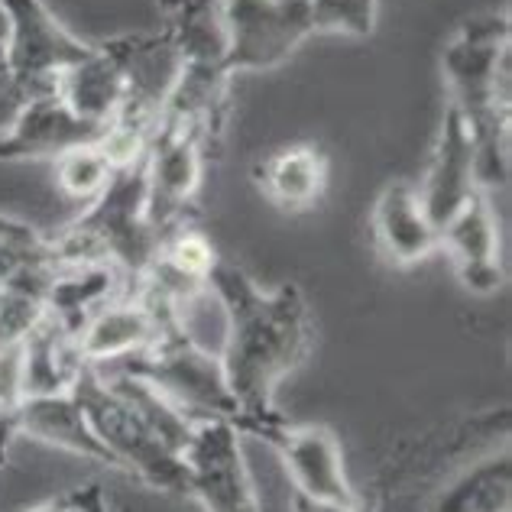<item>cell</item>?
Returning <instances> with one entry per match:
<instances>
[{
  "instance_id": "cell-1",
  "label": "cell",
  "mask_w": 512,
  "mask_h": 512,
  "mask_svg": "<svg viewBox=\"0 0 512 512\" xmlns=\"http://www.w3.org/2000/svg\"><path fill=\"white\" fill-rule=\"evenodd\" d=\"M208 295L224 312L221 367L240 409V435L260 438L276 419V386L305 360L315 338L312 312L295 282L260 289L237 263H214Z\"/></svg>"
},
{
  "instance_id": "cell-2",
  "label": "cell",
  "mask_w": 512,
  "mask_h": 512,
  "mask_svg": "<svg viewBox=\"0 0 512 512\" xmlns=\"http://www.w3.org/2000/svg\"><path fill=\"white\" fill-rule=\"evenodd\" d=\"M373 512H512L509 412L464 419L386 464Z\"/></svg>"
},
{
  "instance_id": "cell-3",
  "label": "cell",
  "mask_w": 512,
  "mask_h": 512,
  "mask_svg": "<svg viewBox=\"0 0 512 512\" xmlns=\"http://www.w3.org/2000/svg\"><path fill=\"white\" fill-rule=\"evenodd\" d=\"M56 263H114L137 286L140 276L156 260L163 237L150 221L146 208V166L143 159L114 172L107 188L85 205L78 218L49 237Z\"/></svg>"
},
{
  "instance_id": "cell-4",
  "label": "cell",
  "mask_w": 512,
  "mask_h": 512,
  "mask_svg": "<svg viewBox=\"0 0 512 512\" xmlns=\"http://www.w3.org/2000/svg\"><path fill=\"white\" fill-rule=\"evenodd\" d=\"M94 370H117L156 386L192 422L224 419L240 425V409L227 386L221 357L201 347L185 325H172L153 347ZM240 431V428H237Z\"/></svg>"
},
{
  "instance_id": "cell-5",
  "label": "cell",
  "mask_w": 512,
  "mask_h": 512,
  "mask_svg": "<svg viewBox=\"0 0 512 512\" xmlns=\"http://www.w3.org/2000/svg\"><path fill=\"white\" fill-rule=\"evenodd\" d=\"M509 46L512 26L506 10L467 17L441 52L448 104L470 124L509 120Z\"/></svg>"
},
{
  "instance_id": "cell-6",
  "label": "cell",
  "mask_w": 512,
  "mask_h": 512,
  "mask_svg": "<svg viewBox=\"0 0 512 512\" xmlns=\"http://www.w3.org/2000/svg\"><path fill=\"white\" fill-rule=\"evenodd\" d=\"M75 399L82 406L91 431L111 454L114 467L127 470L140 483L159 493L185 496V464L182 454L169 444L107 386L94 367H85L75 383Z\"/></svg>"
},
{
  "instance_id": "cell-7",
  "label": "cell",
  "mask_w": 512,
  "mask_h": 512,
  "mask_svg": "<svg viewBox=\"0 0 512 512\" xmlns=\"http://www.w3.org/2000/svg\"><path fill=\"white\" fill-rule=\"evenodd\" d=\"M211 133L192 117L163 111L153 130V140L143 153L146 166V208L150 221L166 237L172 227L185 224V214L205 179L211 156Z\"/></svg>"
},
{
  "instance_id": "cell-8",
  "label": "cell",
  "mask_w": 512,
  "mask_h": 512,
  "mask_svg": "<svg viewBox=\"0 0 512 512\" xmlns=\"http://www.w3.org/2000/svg\"><path fill=\"white\" fill-rule=\"evenodd\" d=\"M224 69H279L305 39L315 36L308 0H221Z\"/></svg>"
},
{
  "instance_id": "cell-9",
  "label": "cell",
  "mask_w": 512,
  "mask_h": 512,
  "mask_svg": "<svg viewBox=\"0 0 512 512\" xmlns=\"http://www.w3.org/2000/svg\"><path fill=\"white\" fill-rule=\"evenodd\" d=\"M240 438L234 422L208 419L195 422L182 448L185 496L198 500L205 512H263Z\"/></svg>"
},
{
  "instance_id": "cell-10",
  "label": "cell",
  "mask_w": 512,
  "mask_h": 512,
  "mask_svg": "<svg viewBox=\"0 0 512 512\" xmlns=\"http://www.w3.org/2000/svg\"><path fill=\"white\" fill-rule=\"evenodd\" d=\"M7 13L4 56L13 75L39 94L56 91V78L82 62L94 43L78 39L43 0H0Z\"/></svg>"
},
{
  "instance_id": "cell-11",
  "label": "cell",
  "mask_w": 512,
  "mask_h": 512,
  "mask_svg": "<svg viewBox=\"0 0 512 512\" xmlns=\"http://www.w3.org/2000/svg\"><path fill=\"white\" fill-rule=\"evenodd\" d=\"M260 438L279 454L299 496L328 503H360L347 474L341 438L328 425H292L276 415L260 431Z\"/></svg>"
},
{
  "instance_id": "cell-12",
  "label": "cell",
  "mask_w": 512,
  "mask_h": 512,
  "mask_svg": "<svg viewBox=\"0 0 512 512\" xmlns=\"http://www.w3.org/2000/svg\"><path fill=\"white\" fill-rule=\"evenodd\" d=\"M172 325H185V321L140 289H130L117 295L114 302H107L88 321L78 334V344H82L88 367H107V363H117L153 347Z\"/></svg>"
},
{
  "instance_id": "cell-13",
  "label": "cell",
  "mask_w": 512,
  "mask_h": 512,
  "mask_svg": "<svg viewBox=\"0 0 512 512\" xmlns=\"http://www.w3.org/2000/svg\"><path fill=\"white\" fill-rule=\"evenodd\" d=\"M438 250L448 253L457 282L474 295H493L503 289L506 269L500 250V221L490 195H470L467 205L438 231Z\"/></svg>"
},
{
  "instance_id": "cell-14",
  "label": "cell",
  "mask_w": 512,
  "mask_h": 512,
  "mask_svg": "<svg viewBox=\"0 0 512 512\" xmlns=\"http://www.w3.org/2000/svg\"><path fill=\"white\" fill-rule=\"evenodd\" d=\"M107 133V124L75 114L56 91L39 94L23 107L13 127L0 137V159L7 163H26V159H62L65 153L98 146Z\"/></svg>"
},
{
  "instance_id": "cell-15",
  "label": "cell",
  "mask_w": 512,
  "mask_h": 512,
  "mask_svg": "<svg viewBox=\"0 0 512 512\" xmlns=\"http://www.w3.org/2000/svg\"><path fill=\"white\" fill-rule=\"evenodd\" d=\"M415 188H419L425 214L431 218V224L438 227V231L467 205L470 195H477L474 137H470L467 117L451 104L444 107L435 150H431L428 169H425V175H422Z\"/></svg>"
},
{
  "instance_id": "cell-16",
  "label": "cell",
  "mask_w": 512,
  "mask_h": 512,
  "mask_svg": "<svg viewBox=\"0 0 512 512\" xmlns=\"http://www.w3.org/2000/svg\"><path fill=\"white\" fill-rule=\"evenodd\" d=\"M370 224L376 250L396 269L419 266L438 250V227L425 214L415 182L396 179L383 185V192L373 201Z\"/></svg>"
},
{
  "instance_id": "cell-17",
  "label": "cell",
  "mask_w": 512,
  "mask_h": 512,
  "mask_svg": "<svg viewBox=\"0 0 512 512\" xmlns=\"http://www.w3.org/2000/svg\"><path fill=\"white\" fill-rule=\"evenodd\" d=\"M127 46L124 36L94 43L88 56L56 78V94L94 124H111L127 101Z\"/></svg>"
},
{
  "instance_id": "cell-18",
  "label": "cell",
  "mask_w": 512,
  "mask_h": 512,
  "mask_svg": "<svg viewBox=\"0 0 512 512\" xmlns=\"http://www.w3.org/2000/svg\"><path fill=\"white\" fill-rule=\"evenodd\" d=\"M328 156L315 143H286L253 166V185L279 211L315 208L328 188Z\"/></svg>"
},
{
  "instance_id": "cell-19",
  "label": "cell",
  "mask_w": 512,
  "mask_h": 512,
  "mask_svg": "<svg viewBox=\"0 0 512 512\" xmlns=\"http://www.w3.org/2000/svg\"><path fill=\"white\" fill-rule=\"evenodd\" d=\"M130 279L114 263L91 260V263H62L56 266L46 292V315L59 321L75 338L82 334L88 321L101 312L117 295L130 292Z\"/></svg>"
},
{
  "instance_id": "cell-20",
  "label": "cell",
  "mask_w": 512,
  "mask_h": 512,
  "mask_svg": "<svg viewBox=\"0 0 512 512\" xmlns=\"http://www.w3.org/2000/svg\"><path fill=\"white\" fill-rule=\"evenodd\" d=\"M17 431L49 448L69 451L75 457H85L94 464H111V454L91 431L82 406H78L75 393L59 396H26L17 412Z\"/></svg>"
},
{
  "instance_id": "cell-21",
  "label": "cell",
  "mask_w": 512,
  "mask_h": 512,
  "mask_svg": "<svg viewBox=\"0 0 512 512\" xmlns=\"http://www.w3.org/2000/svg\"><path fill=\"white\" fill-rule=\"evenodd\" d=\"M23 350V393L26 396H59L72 393L78 376L88 367L82 344L49 315L20 341Z\"/></svg>"
},
{
  "instance_id": "cell-22",
  "label": "cell",
  "mask_w": 512,
  "mask_h": 512,
  "mask_svg": "<svg viewBox=\"0 0 512 512\" xmlns=\"http://www.w3.org/2000/svg\"><path fill=\"white\" fill-rule=\"evenodd\" d=\"M114 172L117 169L104 156L101 146H82V150H72L56 159V185L62 188L65 198L82 201V205H91L104 192L107 182L114 179Z\"/></svg>"
},
{
  "instance_id": "cell-23",
  "label": "cell",
  "mask_w": 512,
  "mask_h": 512,
  "mask_svg": "<svg viewBox=\"0 0 512 512\" xmlns=\"http://www.w3.org/2000/svg\"><path fill=\"white\" fill-rule=\"evenodd\" d=\"M315 36L334 33L350 39H367L376 30L380 0H308Z\"/></svg>"
},
{
  "instance_id": "cell-24",
  "label": "cell",
  "mask_w": 512,
  "mask_h": 512,
  "mask_svg": "<svg viewBox=\"0 0 512 512\" xmlns=\"http://www.w3.org/2000/svg\"><path fill=\"white\" fill-rule=\"evenodd\" d=\"M33 98H39V91H33L30 85L13 75L4 56V46H0V137L13 127V120L23 114V107Z\"/></svg>"
},
{
  "instance_id": "cell-25",
  "label": "cell",
  "mask_w": 512,
  "mask_h": 512,
  "mask_svg": "<svg viewBox=\"0 0 512 512\" xmlns=\"http://www.w3.org/2000/svg\"><path fill=\"white\" fill-rule=\"evenodd\" d=\"M69 500H72L75 512H111L107 509V500H104V490L98 487V483H85V487L72 490Z\"/></svg>"
},
{
  "instance_id": "cell-26",
  "label": "cell",
  "mask_w": 512,
  "mask_h": 512,
  "mask_svg": "<svg viewBox=\"0 0 512 512\" xmlns=\"http://www.w3.org/2000/svg\"><path fill=\"white\" fill-rule=\"evenodd\" d=\"M292 512H367L363 503H328V500H308V496L292 493Z\"/></svg>"
},
{
  "instance_id": "cell-27",
  "label": "cell",
  "mask_w": 512,
  "mask_h": 512,
  "mask_svg": "<svg viewBox=\"0 0 512 512\" xmlns=\"http://www.w3.org/2000/svg\"><path fill=\"white\" fill-rule=\"evenodd\" d=\"M26 512H75V509H72L69 493H65V496H52V500L39 503V506H33V509H26Z\"/></svg>"
},
{
  "instance_id": "cell-28",
  "label": "cell",
  "mask_w": 512,
  "mask_h": 512,
  "mask_svg": "<svg viewBox=\"0 0 512 512\" xmlns=\"http://www.w3.org/2000/svg\"><path fill=\"white\" fill-rule=\"evenodd\" d=\"M7 30H10V26H7V13H4V7H0V46L7 43Z\"/></svg>"
}]
</instances>
